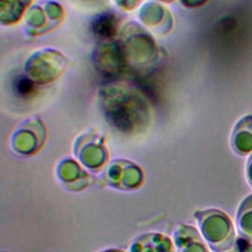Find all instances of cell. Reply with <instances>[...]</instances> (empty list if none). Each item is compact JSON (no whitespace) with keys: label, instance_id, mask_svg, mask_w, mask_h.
I'll use <instances>...</instances> for the list:
<instances>
[{"label":"cell","instance_id":"obj_1","mask_svg":"<svg viewBox=\"0 0 252 252\" xmlns=\"http://www.w3.org/2000/svg\"><path fill=\"white\" fill-rule=\"evenodd\" d=\"M233 146L239 154L252 151V115H246L239 120L233 131Z\"/></svg>","mask_w":252,"mask_h":252},{"label":"cell","instance_id":"obj_2","mask_svg":"<svg viewBox=\"0 0 252 252\" xmlns=\"http://www.w3.org/2000/svg\"><path fill=\"white\" fill-rule=\"evenodd\" d=\"M15 87H16V91L19 94H22V95H29L32 93L33 91V86L32 84L27 80L26 78H21V79H18L16 81V84H15Z\"/></svg>","mask_w":252,"mask_h":252},{"label":"cell","instance_id":"obj_3","mask_svg":"<svg viewBox=\"0 0 252 252\" xmlns=\"http://www.w3.org/2000/svg\"><path fill=\"white\" fill-rule=\"evenodd\" d=\"M247 177L249 179L250 184L252 185V156L250 157L249 160L247 161Z\"/></svg>","mask_w":252,"mask_h":252}]
</instances>
